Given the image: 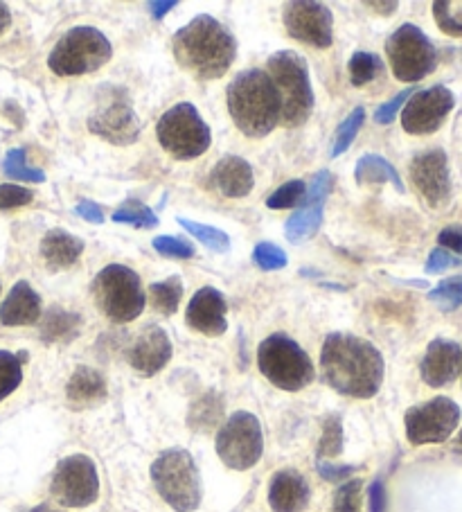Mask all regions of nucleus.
Returning <instances> with one entry per match:
<instances>
[{
    "instance_id": "1",
    "label": "nucleus",
    "mask_w": 462,
    "mask_h": 512,
    "mask_svg": "<svg viewBox=\"0 0 462 512\" xmlns=\"http://www.w3.org/2000/svg\"><path fill=\"white\" fill-rule=\"evenodd\" d=\"M323 379L336 393L370 400L384 384L386 364L381 352L357 334L334 332L321 350Z\"/></svg>"
},
{
    "instance_id": "2",
    "label": "nucleus",
    "mask_w": 462,
    "mask_h": 512,
    "mask_svg": "<svg viewBox=\"0 0 462 512\" xmlns=\"http://www.w3.org/2000/svg\"><path fill=\"white\" fill-rule=\"evenodd\" d=\"M172 52L179 66L203 82L228 73L237 57V41L224 25L201 14L174 34Z\"/></svg>"
},
{
    "instance_id": "3",
    "label": "nucleus",
    "mask_w": 462,
    "mask_h": 512,
    "mask_svg": "<svg viewBox=\"0 0 462 512\" xmlns=\"http://www.w3.org/2000/svg\"><path fill=\"white\" fill-rule=\"evenodd\" d=\"M228 111L244 136L264 138L282 118L278 88L264 70H244L228 86Z\"/></svg>"
},
{
    "instance_id": "4",
    "label": "nucleus",
    "mask_w": 462,
    "mask_h": 512,
    "mask_svg": "<svg viewBox=\"0 0 462 512\" xmlns=\"http://www.w3.org/2000/svg\"><path fill=\"white\" fill-rule=\"evenodd\" d=\"M269 77L278 88L284 127L305 125L314 111V88L305 59L291 50H280L269 59Z\"/></svg>"
},
{
    "instance_id": "5",
    "label": "nucleus",
    "mask_w": 462,
    "mask_h": 512,
    "mask_svg": "<svg viewBox=\"0 0 462 512\" xmlns=\"http://www.w3.org/2000/svg\"><path fill=\"white\" fill-rule=\"evenodd\" d=\"M151 481L167 506L176 512H194L201 506L203 485L199 467L185 449H167L151 463Z\"/></svg>"
},
{
    "instance_id": "6",
    "label": "nucleus",
    "mask_w": 462,
    "mask_h": 512,
    "mask_svg": "<svg viewBox=\"0 0 462 512\" xmlns=\"http://www.w3.org/2000/svg\"><path fill=\"white\" fill-rule=\"evenodd\" d=\"M93 298L97 310L113 323H131L145 310L142 280L124 264H109L93 280Z\"/></svg>"
},
{
    "instance_id": "7",
    "label": "nucleus",
    "mask_w": 462,
    "mask_h": 512,
    "mask_svg": "<svg viewBox=\"0 0 462 512\" xmlns=\"http://www.w3.org/2000/svg\"><path fill=\"white\" fill-rule=\"evenodd\" d=\"M260 373L282 391L296 393L314 382V364L305 350L287 334H271L257 350Z\"/></svg>"
},
{
    "instance_id": "8",
    "label": "nucleus",
    "mask_w": 462,
    "mask_h": 512,
    "mask_svg": "<svg viewBox=\"0 0 462 512\" xmlns=\"http://www.w3.org/2000/svg\"><path fill=\"white\" fill-rule=\"evenodd\" d=\"M111 55V41L100 30L79 25L57 41L48 57V66L59 77H79L100 70Z\"/></svg>"
},
{
    "instance_id": "9",
    "label": "nucleus",
    "mask_w": 462,
    "mask_h": 512,
    "mask_svg": "<svg viewBox=\"0 0 462 512\" xmlns=\"http://www.w3.org/2000/svg\"><path fill=\"white\" fill-rule=\"evenodd\" d=\"M156 136L165 152L172 154L176 161H192L208 152L212 140L206 120L188 102L176 104L163 113L156 125Z\"/></svg>"
},
{
    "instance_id": "10",
    "label": "nucleus",
    "mask_w": 462,
    "mask_h": 512,
    "mask_svg": "<svg viewBox=\"0 0 462 512\" xmlns=\"http://www.w3.org/2000/svg\"><path fill=\"white\" fill-rule=\"evenodd\" d=\"M386 52L395 77L406 84H415L429 77L438 66V50H435L431 39L411 23H404L402 28L390 34Z\"/></svg>"
},
{
    "instance_id": "11",
    "label": "nucleus",
    "mask_w": 462,
    "mask_h": 512,
    "mask_svg": "<svg viewBox=\"0 0 462 512\" xmlns=\"http://www.w3.org/2000/svg\"><path fill=\"white\" fill-rule=\"evenodd\" d=\"M264 452L262 425L253 413L237 411L221 425L217 434V454L226 467L246 472L260 463Z\"/></svg>"
},
{
    "instance_id": "12",
    "label": "nucleus",
    "mask_w": 462,
    "mask_h": 512,
    "mask_svg": "<svg viewBox=\"0 0 462 512\" xmlns=\"http://www.w3.org/2000/svg\"><path fill=\"white\" fill-rule=\"evenodd\" d=\"M102 100H97V107L88 118L91 134L104 138L106 143L127 147L133 145L140 136V120L133 111L127 91L109 86L102 91Z\"/></svg>"
},
{
    "instance_id": "13",
    "label": "nucleus",
    "mask_w": 462,
    "mask_h": 512,
    "mask_svg": "<svg viewBox=\"0 0 462 512\" xmlns=\"http://www.w3.org/2000/svg\"><path fill=\"white\" fill-rule=\"evenodd\" d=\"M50 492L64 508L93 506L100 497V476L93 458L84 454L64 458L52 476Z\"/></svg>"
},
{
    "instance_id": "14",
    "label": "nucleus",
    "mask_w": 462,
    "mask_h": 512,
    "mask_svg": "<svg viewBox=\"0 0 462 512\" xmlns=\"http://www.w3.org/2000/svg\"><path fill=\"white\" fill-rule=\"evenodd\" d=\"M460 406L451 397H433V400L411 406L406 411V438L411 445H433L451 438L460 425Z\"/></svg>"
},
{
    "instance_id": "15",
    "label": "nucleus",
    "mask_w": 462,
    "mask_h": 512,
    "mask_svg": "<svg viewBox=\"0 0 462 512\" xmlns=\"http://www.w3.org/2000/svg\"><path fill=\"white\" fill-rule=\"evenodd\" d=\"M282 21L289 37L314 48H330L334 41V19L330 7L314 0H291L284 5Z\"/></svg>"
},
{
    "instance_id": "16",
    "label": "nucleus",
    "mask_w": 462,
    "mask_h": 512,
    "mask_svg": "<svg viewBox=\"0 0 462 512\" xmlns=\"http://www.w3.org/2000/svg\"><path fill=\"white\" fill-rule=\"evenodd\" d=\"M456 107V95L447 86H431L411 95L404 104L402 127L411 136L435 134Z\"/></svg>"
},
{
    "instance_id": "17",
    "label": "nucleus",
    "mask_w": 462,
    "mask_h": 512,
    "mask_svg": "<svg viewBox=\"0 0 462 512\" xmlns=\"http://www.w3.org/2000/svg\"><path fill=\"white\" fill-rule=\"evenodd\" d=\"M411 181L431 208L447 206L451 199L449 158L444 149H426L411 161Z\"/></svg>"
},
{
    "instance_id": "18",
    "label": "nucleus",
    "mask_w": 462,
    "mask_h": 512,
    "mask_svg": "<svg viewBox=\"0 0 462 512\" xmlns=\"http://www.w3.org/2000/svg\"><path fill=\"white\" fill-rule=\"evenodd\" d=\"M226 312V296L215 287H203L192 296L185 321L194 332L206 334V337H221L228 330Z\"/></svg>"
},
{
    "instance_id": "19",
    "label": "nucleus",
    "mask_w": 462,
    "mask_h": 512,
    "mask_svg": "<svg viewBox=\"0 0 462 512\" xmlns=\"http://www.w3.org/2000/svg\"><path fill=\"white\" fill-rule=\"evenodd\" d=\"M129 364L142 377H154L170 364L172 341L158 325H147L129 350Z\"/></svg>"
},
{
    "instance_id": "20",
    "label": "nucleus",
    "mask_w": 462,
    "mask_h": 512,
    "mask_svg": "<svg viewBox=\"0 0 462 512\" xmlns=\"http://www.w3.org/2000/svg\"><path fill=\"white\" fill-rule=\"evenodd\" d=\"M462 373V348L456 341L449 339H433L426 348L420 375L424 384L431 388H442L451 382H456V377Z\"/></svg>"
},
{
    "instance_id": "21",
    "label": "nucleus",
    "mask_w": 462,
    "mask_h": 512,
    "mask_svg": "<svg viewBox=\"0 0 462 512\" xmlns=\"http://www.w3.org/2000/svg\"><path fill=\"white\" fill-rule=\"evenodd\" d=\"M312 499V490L296 470L275 472L269 485V506L273 512H305Z\"/></svg>"
},
{
    "instance_id": "22",
    "label": "nucleus",
    "mask_w": 462,
    "mask_h": 512,
    "mask_svg": "<svg viewBox=\"0 0 462 512\" xmlns=\"http://www.w3.org/2000/svg\"><path fill=\"white\" fill-rule=\"evenodd\" d=\"M39 319L41 296L32 289L30 282H16L0 305V323L7 328H21V325H34Z\"/></svg>"
},
{
    "instance_id": "23",
    "label": "nucleus",
    "mask_w": 462,
    "mask_h": 512,
    "mask_svg": "<svg viewBox=\"0 0 462 512\" xmlns=\"http://www.w3.org/2000/svg\"><path fill=\"white\" fill-rule=\"evenodd\" d=\"M106 395V379L88 366H77L66 384V400L73 411L95 409L106 400Z\"/></svg>"
},
{
    "instance_id": "24",
    "label": "nucleus",
    "mask_w": 462,
    "mask_h": 512,
    "mask_svg": "<svg viewBox=\"0 0 462 512\" xmlns=\"http://www.w3.org/2000/svg\"><path fill=\"white\" fill-rule=\"evenodd\" d=\"M210 183L230 199H242L255 185L253 167L248 161L239 156H226L215 165V170L210 174Z\"/></svg>"
},
{
    "instance_id": "25",
    "label": "nucleus",
    "mask_w": 462,
    "mask_h": 512,
    "mask_svg": "<svg viewBox=\"0 0 462 512\" xmlns=\"http://www.w3.org/2000/svg\"><path fill=\"white\" fill-rule=\"evenodd\" d=\"M84 242L64 228H50L41 240V258L46 260L50 271L73 267L82 258Z\"/></svg>"
},
{
    "instance_id": "26",
    "label": "nucleus",
    "mask_w": 462,
    "mask_h": 512,
    "mask_svg": "<svg viewBox=\"0 0 462 512\" xmlns=\"http://www.w3.org/2000/svg\"><path fill=\"white\" fill-rule=\"evenodd\" d=\"M82 332V316L61 307H50L46 319L41 321V341L43 343H70Z\"/></svg>"
},
{
    "instance_id": "27",
    "label": "nucleus",
    "mask_w": 462,
    "mask_h": 512,
    "mask_svg": "<svg viewBox=\"0 0 462 512\" xmlns=\"http://www.w3.org/2000/svg\"><path fill=\"white\" fill-rule=\"evenodd\" d=\"M224 420V397L217 391H208L190 406L188 427L197 434H210Z\"/></svg>"
},
{
    "instance_id": "28",
    "label": "nucleus",
    "mask_w": 462,
    "mask_h": 512,
    "mask_svg": "<svg viewBox=\"0 0 462 512\" xmlns=\"http://www.w3.org/2000/svg\"><path fill=\"white\" fill-rule=\"evenodd\" d=\"M354 179H357L359 185L390 183L395 185L397 192H404L402 176L397 174L395 167L390 165L384 156H377V154L361 156V161L357 163V167H354Z\"/></svg>"
},
{
    "instance_id": "29",
    "label": "nucleus",
    "mask_w": 462,
    "mask_h": 512,
    "mask_svg": "<svg viewBox=\"0 0 462 512\" xmlns=\"http://www.w3.org/2000/svg\"><path fill=\"white\" fill-rule=\"evenodd\" d=\"M323 208L325 203H302L298 213L291 215L287 226H284L287 240L293 244L312 240L323 224Z\"/></svg>"
},
{
    "instance_id": "30",
    "label": "nucleus",
    "mask_w": 462,
    "mask_h": 512,
    "mask_svg": "<svg viewBox=\"0 0 462 512\" xmlns=\"http://www.w3.org/2000/svg\"><path fill=\"white\" fill-rule=\"evenodd\" d=\"M183 298V282L179 276H172L163 282H154L149 287V303L156 312H161L165 316L176 314Z\"/></svg>"
},
{
    "instance_id": "31",
    "label": "nucleus",
    "mask_w": 462,
    "mask_h": 512,
    "mask_svg": "<svg viewBox=\"0 0 462 512\" xmlns=\"http://www.w3.org/2000/svg\"><path fill=\"white\" fill-rule=\"evenodd\" d=\"M28 359V352L0 350V402L10 397L23 382V361Z\"/></svg>"
},
{
    "instance_id": "32",
    "label": "nucleus",
    "mask_w": 462,
    "mask_h": 512,
    "mask_svg": "<svg viewBox=\"0 0 462 512\" xmlns=\"http://www.w3.org/2000/svg\"><path fill=\"white\" fill-rule=\"evenodd\" d=\"M113 222L115 224H131L136 228H154V226H158V215L147 206V203H142L138 199H129V201H124L118 210H115Z\"/></svg>"
},
{
    "instance_id": "33",
    "label": "nucleus",
    "mask_w": 462,
    "mask_h": 512,
    "mask_svg": "<svg viewBox=\"0 0 462 512\" xmlns=\"http://www.w3.org/2000/svg\"><path fill=\"white\" fill-rule=\"evenodd\" d=\"M3 172L10 176V179L25 181V183L46 181V174H43V170L28 165V156H25V149H21V147L10 149V152H7L5 161H3Z\"/></svg>"
},
{
    "instance_id": "34",
    "label": "nucleus",
    "mask_w": 462,
    "mask_h": 512,
    "mask_svg": "<svg viewBox=\"0 0 462 512\" xmlns=\"http://www.w3.org/2000/svg\"><path fill=\"white\" fill-rule=\"evenodd\" d=\"M179 224L188 231L190 235L197 237V240L210 249L212 253H226L230 249V237L221 231V228L201 224V222H192V219L181 217Z\"/></svg>"
},
{
    "instance_id": "35",
    "label": "nucleus",
    "mask_w": 462,
    "mask_h": 512,
    "mask_svg": "<svg viewBox=\"0 0 462 512\" xmlns=\"http://www.w3.org/2000/svg\"><path fill=\"white\" fill-rule=\"evenodd\" d=\"M348 70L354 86H366L372 79H377L384 73V64H381V59L377 55H372V52L359 50L352 55Z\"/></svg>"
},
{
    "instance_id": "36",
    "label": "nucleus",
    "mask_w": 462,
    "mask_h": 512,
    "mask_svg": "<svg viewBox=\"0 0 462 512\" xmlns=\"http://www.w3.org/2000/svg\"><path fill=\"white\" fill-rule=\"evenodd\" d=\"M438 28L449 37H462V0H438L433 3Z\"/></svg>"
},
{
    "instance_id": "37",
    "label": "nucleus",
    "mask_w": 462,
    "mask_h": 512,
    "mask_svg": "<svg viewBox=\"0 0 462 512\" xmlns=\"http://www.w3.org/2000/svg\"><path fill=\"white\" fill-rule=\"evenodd\" d=\"M363 120H366V109L357 107L354 109L348 118H345L339 129H336V136H334V145H332V156L339 158L341 154H345L350 149V145L354 143V138L363 127Z\"/></svg>"
},
{
    "instance_id": "38",
    "label": "nucleus",
    "mask_w": 462,
    "mask_h": 512,
    "mask_svg": "<svg viewBox=\"0 0 462 512\" xmlns=\"http://www.w3.org/2000/svg\"><path fill=\"white\" fill-rule=\"evenodd\" d=\"M343 452V422L341 416H330L323 425V436L318 440V461L336 458Z\"/></svg>"
},
{
    "instance_id": "39",
    "label": "nucleus",
    "mask_w": 462,
    "mask_h": 512,
    "mask_svg": "<svg viewBox=\"0 0 462 512\" xmlns=\"http://www.w3.org/2000/svg\"><path fill=\"white\" fill-rule=\"evenodd\" d=\"M429 300L444 312H453L462 307V276L442 280L438 287L429 291Z\"/></svg>"
},
{
    "instance_id": "40",
    "label": "nucleus",
    "mask_w": 462,
    "mask_h": 512,
    "mask_svg": "<svg viewBox=\"0 0 462 512\" xmlns=\"http://www.w3.org/2000/svg\"><path fill=\"white\" fill-rule=\"evenodd\" d=\"M307 197V183L302 181H289L280 185L269 199H266V206L271 210H284V208H298Z\"/></svg>"
},
{
    "instance_id": "41",
    "label": "nucleus",
    "mask_w": 462,
    "mask_h": 512,
    "mask_svg": "<svg viewBox=\"0 0 462 512\" xmlns=\"http://www.w3.org/2000/svg\"><path fill=\"white\" fill-rule=\"evenodd\" d=\"M253 260L260 269L264 271H278L287 267V253H284L280 246H275L273 242H260L255 246V253H253Z\"/></svg>"
},
{
    "instance_id": "42",
    "label": "nucleus",
    "mask_w": 462,
    "mask_h": 512,
    "mask_svg": "<svg viewBox=\"0 0 462 512\" xmlns=\"http://www.w3.org/2000/svg\"><path fill=\"white\" fill-rule=\"evenodd\" d=\"M361 488L359 479L345 481L334 494V512H361Z\"/></svg>"
},
{
    "instance_id": "43",
    "label": "nucleus",
    "mask_w": 462,
    "mask_h": 512,
    "mask_svg": "<svg viewBox=\"0 0 462 512\" xmlns=\"http://www.w3.org/2000/svg\"><path fill=\"white\" fill-rule=\"evenodd\" d=\"M151 246H154L156 253L165 255V258H174V260L194 258V246L188 240H183V237L163 235V237H156V240L151 242Z\"/></svg>"
},
{
    "instance_id": "44",
    "label": "nucleus",
    "mask_w": 462,
    "mask_h": 512,
    "mask_svg": "<svg viewBox=\"0 0 462 512\" xmlns=\"http://www.w3.org/2000/svg\"><path fill=\"white\" fill-rule=\"evenodd\" d=\"M34 192L28 188H21V185L14 183H3L0 185V210H14V208H23L32 203Z\"/></svg>"
},
{
    "instance_id": "45",
    "label": "nucleus",
    "mask_w": 462,
    "mask_h": 512,
    "mask_svg": "<svg viewBox=\"0 0 462 512\" xmlns=\"http://www.w3.org/2000/svg\"><path fill=\"white\" fill-rule=\"evenodd\" d=\"M334 190V176L332 172H316L314 179L307 185V197L302 203H325L330 192Z\"/></svg>"
},
{
    "instance_id": "46",
    "label": "nucleus",
    "mask_w": 462,
    "mask_h": 512,
    "mask_svg": "<svg viewBox=\"0 0 462 512\" xmlns=\"http://www.w3.org/2000/svg\"><path fill=\"white\" fill-rule=\"evenodd\" d=\"M415 91L413 88H406V91H402L399 95H395L393 100L390 102H386V104H381V107L375 111V122H379V125H390V122H393L395 118H397V113H399V109L404 107V104L411 100V95H413Z\"/></svg>"
},
{
    "instance_id": "47",
    "label": "nucleus",
    "mask_w": 462,
    "mask_h": 512,
    "mask_svg": "<svg viewBox=\"0 0 462 512\" xmlns=\"http://www.w3.org/2000/svg\"><path fill=\"white\" fill-rule=\"evenodd\" d=\"M460 264H462V258H458V255L444 251L438 246V249L431 251L429 260H426V273H433L435 276V273H444L451 267H460Z\"/></svg>"
},
{
    "instance_id": "48",
    "label": "nucleus",
    "mask_w": 462,
    "mask_h": 512,
    "mask_svg": "<svg viewBox=\"0 0 462 512\" xmlns=\"http://www.w3.org/2000/svg\"><path fill=\"white\" fill-rule=\"evenodd\" d=\"M316 470H318V474L323 476L325 481H330V483H339V481L350 479V476H352L354 472H357V465H332V463L318 461Z\"/></svg>"
},
{
    "instance_id": "49",
    "label": "nucleus",
    "mask_w": 462,
    "mask_h": 512,
    "mask_svg": "<svg viewBox=\"0 0 462 512\" xmlns=\"http://www.w3.org/2000/svg\"><path fill=\"white\" fill-rule=\"evenodd\" d=\"M438 244H440V249L462 258V226L444 228V231L438 235Z\"/></svg>"
},
{
    "instance_id": "50",
    "label": "nucleus",
    "mask_w": 462,
    "mask_h": 512,
    "mask_svg": "<svg viewBox=\"0 0 462 512\" xmlns=\"http://www.w3.org/2000/svg\"><path fill=\"white\" fill-rule=\"evenodd\" d=\"M75 213H77V217H82L84 222H88V224H104V219H106L100 203L88 201V199L77 203Z\"/></svg>"
},
{
    "instance_id": "51",
    "label": "nucleus",
    "mask_w": 462,
    "mask_h": 512,
    "mask_svg": "<svg viewBox=\"0 0 462 512\" xmlns=\"http://www.w3.org/2000/svg\"><path fill=\"white\" fill-rule=\"evenodd\" d=\"M368 501H370V512H386L388 508V494H386V485L381 479L372 481L370 492H368Z\"/></svg>"
},
{
    "instance_id": "52",
    "label": "nucleus",
    "mask_w": 462,
    "mask_h": 512,
    "mask_svg": "<svg viewBox=\"0 0 462 512\" xmlns=\"http://www.w3.org/2000/svg\"><path fill=\"white\" fill-rule=\"evenodd\" d=\"M174 7H176V0H158V3L154 0V3H149V10L154 19H165V14L174 10Z\"/></svg>"
},
{
    "instance_id": "53",
    "label": "nucleus",
    "mask_w": 462,
    "mask_h": 512,
    "mask_svg": "<svg viewBox=\"0 0 462 512\" xmlns=\"http://www.w3.org/2000/svg\"><path fill=\"white\" fill-rule=\"evenodd\" d=\"M366 7H370V10H377L379 14H393L395 10H397V7H399V3H395V0H393V3H366Z\"/></svg>"
},
{
    "instance_id": "54",
    "label": "nucleus",
    "mask_w": 462,
    "mask_h": 512,
    "mask_svg": "<svg viewBox=\"0 0 462 512\" xmlns=\"http://www.w3.org/2000/svg\"><path fill=\"white\" fill-rule=\"evenodd\" d=\"M10 23H12L10 7H7L5 3H0V34H3L7 28H10Z\"/></svg>"
},
{
    "instance_id": "55",
    "label": "nucleus",
    "mask_w": 462,
    "mask_h": 512,
    "mask_svg": "<svg viewBox=\"0 0 462 512\" xmlns=\"http://www.w3.org/2000/svg\"><path fill=\"white\" fill-rule=\"evenodd\" d=\"M28 512H61V510H55V508H50L48 503H43V506H37V508H32V510H28Z\"/></svg>"
},
{
    "instance_id": "56",
    "label": "nucleus",
    "mask_w": 462,
    "mask_h": 512,
    "mask_svg": "<svg viewBox=\"0 0 462 512\" xmlns=\"http://www.w3.org/2000/svg\"><path fill=\"white\" fill-rule=\"evenodd\" d=\"M453 449H456V454L462 458V429H460V434H458V440H456V447H453Z\"/></svg>"
}]
</instances>
